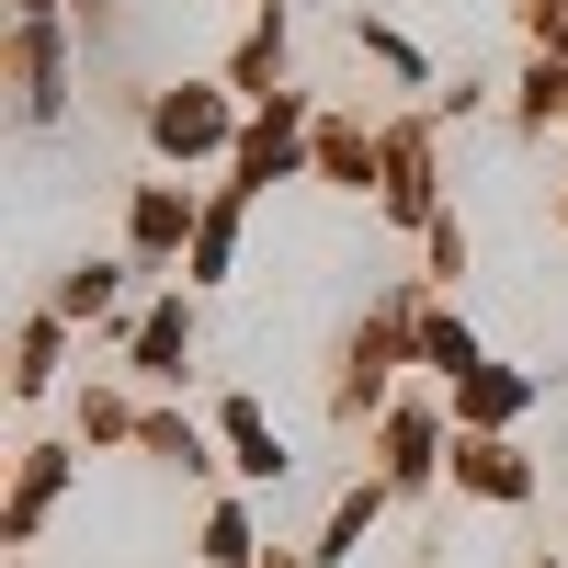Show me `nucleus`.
<instances>
[{
    "label": "nucleus",
    "mask_w": 568,
    "mask_h": 568,
    "mask_svg": "<svg viewBox=\"0 0 568 568\" xmlns=\"http://www.w3.org/2000/svg\"><path fill=\"white\" fill-rule=\"evenodd\" d=\"M227 444H240L251 478H284V444H273V420H262V409H227Z\"/></svg>",
    "instance_id": "nucleus-3"
},
{
    "label": "nucleus",
    "mask_w": 568,
    "mask_h": 568,
    "mask_svg": "<svg viewBox=\"0 0 568 568\" xmlns=\"http://www.w3.org/2000/svg\"><path fill=\"white\" fill-rule=\"evenodd\" d=\"M136 353H149V375H171V353H182V307H160L149 329H136Z\"/></svg>",
    "instance_id": "nucleus-5"
},
{
    "label": "nucleus",
    "mask_w": 568,
    "mask_h": 568,
    "mask_svg": "<svg viewBox=\"0 0 568 568\" xmlns=\"http://www.w3.org/2000/svg\"><path fill=\"white\" fill-rule=\"evenodd\" d=\"M136 240L171 251V240H182V194H136Z\"/></svg>",
    "instance_id": "nucleus-4"
},
{
    "label": "nucleus",
    "mask_w": 568,
    "mask_h": 568,
    "mask_svg": "<svg viewBox=\"0 0 568 568\" xmlns=\"http://www.w3.org/2000/svg\"><path fill=\"white\" fill-rule=\"evenodd\" d=\"M160 149H216V136H227V103H216V91H160Z\"/></svg>",
    "instance_id": "nucleus-1"
},
{
    "label": "nucleus",
    "mask_w": 568,
    "mask_h": 568,
    "mask_svg": "<svg viewBox=\"0 0 568 568\" xmlns=\"http://www.w3.org/2000/svg\"><path fill=\"white\" fill-rule=\"evenodd\" d=\"M455 478H466V489H489V500H524V489H535L500 444H466V455H455Z\"/></svg>",
    "instance_id": "nucleus-2"
}]
</instances>
